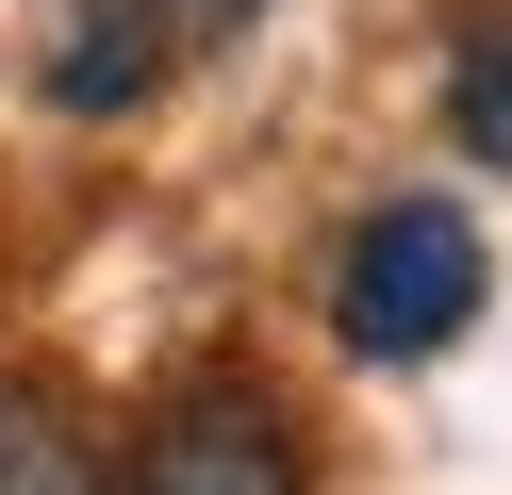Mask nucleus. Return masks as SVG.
I'll list each match as a JSON object with an SVG mask.
<instances>
[{
    "instance_id": "obj_1",
    "label": "nucleus",
    "mask_w": 512,
    "mask_h": 495,
    "mask_svg": "<svg viewBox=\"0 0 512 495\" xmlns=\"http://www.w3.org/2000/svg\"><path fill=\"white\" fill-rule=\"evenodd\" d=\"M479 297H496V264H479V231L446 215V198H380V215L347 231V264H331V330H347L364 363H430V347H463Z\"/></svg>"
},
{
    "instance_id": "obj_2",
    "label": "nucleus",
    "mask_w": 512,
    "mask_h": 495,
    "mask_svg": "<svg viewBox=\"0 0 512 495\" xmlns=\"http://www.w3.org/2000/svg\"><path fill=\"white\" fill-rule=\"evenodd\" d=\"M133 495H298L281 413H265V396H182V413L133 446Z\"/></svg>"
},
{
    "instance_id": "obj_3",
    "label": "nucleus",
    "mask_w": 512,
    "mask_h": 495,
    "mask_svg": "<svg viewBox=\"0 0 512 495\" xmlns=\"http://www.w3.org/2000/svg\"><path fill=\"white\" fill-rule=\"evenodd\" d=\"M149 83H166V0H83L67 50H50V99L67 116H133Z\"/></svg>"
},
{
    "instance_id": "obj_4",
    "label": "nucleus",
    "mask_w": 512,
    "mask_h": 495,
    "mask_svg": "<svg viewBox=\"0 0 512 495\" xmlns=\"http://www.w3.org/2000/svg\"><path fill=\"white\" fill-rule=\"evenodd\" d=\"M0 495H116V479L83 462V429L50 396H0Z\"/></svg>"
},
{
    "instance_id": "obj_5",
    "label": "nucleus",
    "mask_w": 512,
    "mask_h": 495,
    "mask_svg": "<svg viewBox=\"0 0 512 495\" xmlns=\"http://www.w3.org/2000/svg\"><path fill=\"white\" fill-rule=\"evenodd\" d=\"M446 132H463L479 165H512V17L463 33V66H446Z\"/></svg>"
},
{
    "instance_id": "obj_6",
    "label": "nucleus",
    "mask_w": 512,
    "mask_h": 495,
    "mask_svg": "<svg viewBox=\"0 0 512 495\" xmlns=\"http://www.w3.org/2000/svg\"><path fill=\"white\" fill-rule=\"evenodd\" d=\"M166 17H199V33H215V17H265V0H166Z\"/></svg>"
}]
</instances>
